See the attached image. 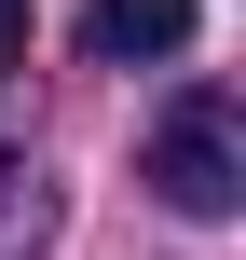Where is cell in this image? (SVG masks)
I'll return each instance as SVG.
<instances>
[{
  "label": "cell",
  "instance_id": "6da1fadb",
  "mask_svg": "<svg viewBox=\"0 0 246 260\" xmlns=\"http://www.w3.org/2000/svg\"><path fill=\"white\" fill-rule=\"evenodd\" d=\"M137 178H151V192H164L178 219H233V206H246V151H233V110H219V96H192V110H178V123L151 137V165H137Z\"/></svg>",
  "mask_w": 246,
  "mask_h": 260
},
{
  "label": "cell",
  "instance_id": "7a4b0ae2",
  "mask_svg": "<svg viewBox=\"0 0 246 260\" xmlns=\"http://www.w3.org/2000/svg\"><path fill=\"white\" fill-rule=\"evenodd\" d=\"M192 27H205V0H82L96 69H164V55H192Z\"/></svg>",
  "mask_w": 246,
  "mask_h": 260
},
{
  "label": "cell",
  "instance_id": "3957f363",
  "mask_svg": "<svg viewBox=\"0 0 246 260\" xmlns=\"http://www.w3.org/2000/svg\"><path fill=\"white\" fill-rule=\"evenodd\" d=\"M0 69H27V0H0Z\"/></svg>",
  "mask_w": 246,
  "mask_h": 260
}]
</instances>
